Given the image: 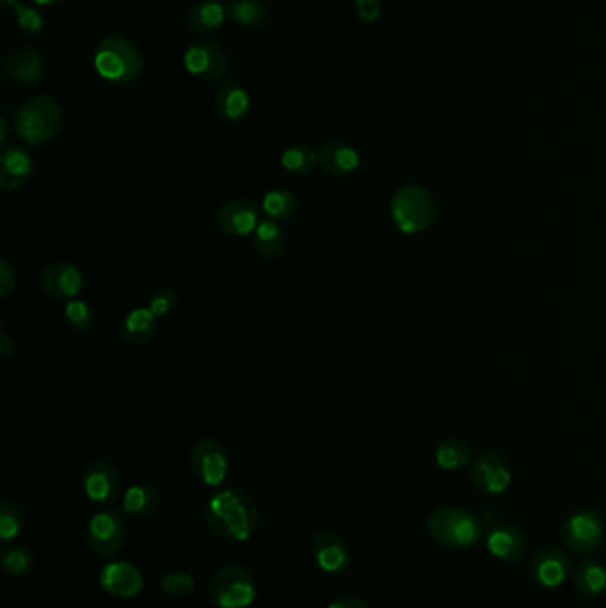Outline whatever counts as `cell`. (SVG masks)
I'll return each mask as SVG.
<instances>
[{"instance_id": "6da1fadb", "label": "cell", "mask_w": 606, "mask_h": 608, "mask_svg": "<svg viewBox=\"0 0 606 608\" xmlns=\"http://www.w3.org/2000/svg\"><path fill=\"white\" fill-rule=\"evenodd\" d=\"M203 518L215 536L230 542H244L258 529L256 503L239 488L214 493L203 509Z\"/></svg>"}, {"instance_id": "7a4b0ae2", "label": "cell", "mask_w": 606, "mask_h": 608, "mask_svg": "<svg viewBox=\"0 0 606 608\" xmlns=\"http://www.w3.org/2000/svg\"><path fill=\"white\" fill-rule=\"evenodd\" d=\"M95 70L116 86L134 84L143 72V56L136 43L121 35H110L95 48Z\"/></svg>"}, {"instance_id": "3957f363", "label": "cell", "mask_w": 606, "mask_h": 608, "mask_svg": "<svg viewBox=\"0 0 606 608\" xmlns=\"http://www.w3.org/2000/svg\"><path fill=\"white\" fill-rule=\"evenodd\" d=\"M63 127V108L46 97L37 95L24 102L15 112V130L24 143L31 146L50 143Z\"/></svg>"}, {"instance_id": "277c9868", "label": "cell", "mask_w": 606, "mask_h": 608, "mask_svg": "<svg viewBox=\"0 0 606 608\" xmlns=\"http://www.w3.org/2000/svg\"><path fill=\"white\" fill-rule=\"evenodd\" d=\"M427 532L437 544L466 550L480 541L482 525L473 512L461 507L445 505L428 516Z\"/></svg>"}, {"instance_id": "5b68a950", "label": "cell", "mask_w": 606, "mask_h": 608, "mask_svg": "<svg viewBox=\"0 0 606 608\" xmlns=\"http://www.w3.org/2000/svg\"><path fill=\"white\" fill-rule=\"evenodd\" d=\"M392 219L406 235L422 233L436 219V201L426 187L404 185L393 194Z\"/></svg>"}, {"instance_id": "8992f818", "label": "cell", "mask_w": 606, "mask_h": 608, "mask_svg": "<svg viewBox=\"0 0 606 608\" xmlns=\"http://www.w3.org/2000/svg\"><path fill=\"white\" fill-rule=\"evenodd\" d=\"M209 596L217 608L251 607L256 600V580L241 564L221 566L209 583Z\"/></svg>"}, {"instance_id": "52a82bcc", "label": "cell", "mask_w": 606, "mask_h": 608, "mask_svg": "<svg viewBox=\"0 0 606 608\" xmlns=\"http://www.w3.org/2000/svg\"><path fill=\"white\" fill-rule=\"evenodd\" d=\"M560 536L570 553L587 557L603 542L605 521L592 509H578L566 518Z\"/></svg>"}, {"instance_id": "ba28073f", "label": "cell", "mask_w": 606, "mask_h": 608, "mask_svg": "<svg viewBox=\"0 0 606 608\" xmlns=\"http://www.w3.org/2000/svg\"><path fill=\"white\" fill-rule=\"evenodd\" d=\"M87 548L100 559H114L127 542V523L119 510L108 509L91 516L86 529Z\"/></svg>"}, {"instance_id": "9c48e42d", "label": "cell", "mask_w": 606, "mask_h": 608, "mask_svg": "<svg viewBox=\"0 0 606 608\" xmlns=\"http://www.w3.org/2000/svg\"><path fill=\"white\" fill-rule=\"evenodd\" d=\"M183 67L194 78L203 82H219L230 72L226 50L211 39L192 41L183 52Z\"/></svg>"}, {"instance_id": "30bf717a", "label": "cell", "mask_w": 606, "mask_h": 608, "mask_svg": "<svg viewBox=\"0 0 606 608\" xmlns=\"http://www.w3.org/2000/svg\"><path fill=\"white\" fill-rule=\"evenodd\" d=\"M190 466L194 475L207 486L219 488L228 475L230 458L221 441L214 438H203L196 441L190 450Z\"/></svg>"}, {"instance_id": "8fae6325", "label": "cell", "mask_w": 606, "mask_h": 608, "mask_svg": "<svg viewBox=\"0 0 606 608\" xmlns=\"http://www.w3.org/2000/svg\"><path fill=\"white\" fill-rule=\"evenodd\" d=\"M512 482V469L498 452H482L471 461V484L488 497L505 493Z\"/></svg>"}, {"instance_id": "7c38bea8", "label": "cell", "mask_w": 606, "mask_h": 608, "mask_svg": "<svg viewBox=\"0 0 606 608\" xmlns=\"http://www.w3.org/2000/svg\"><path fill=\"white\" fill-rule=\"evenodd\" d=\"M574 572L572 559L557 546L540 548L529 566V576L542 589H557L568 582Z\"/></svg>"}, {"instance_id": "4fadbf2b", "label": "cell", "mask_w": 606, "mask_h": 608, "mask_svg": "<svg viewBox=\"0 0 606 608\" xmlns=\"http://www.w3.org/2000/svg\"><path fill=\"white\" fill-rule=\"evenodd\" d=\"M39 285L48 297L56 301H72L82 294L86 278L77 265L68 262H54L43 269Z\"/></svg>"}, {"instance_id": "5bb4252c", "label": "cell", "mask_w": 606, "mask_h": 608, "mask_svg": "<svg viewBox=\"0 0 606 608\" xmlns=\"http://www.w3.org/2000/svg\"><path fill=\"white\" fill-rule=\"evenodd\" d=\"M82 489L87 500L110 505L121 495L119 471L108 461H93L82 471Z\"/></svg>"}, {"instance_id": "9a60e30c", "label": "cell", "mask_w": 606, "mask_h": 608, "mask_svg": "<svg viewBox=\"0 0 606 608\" xmlns=\"http://www.w3.org/2000/svg\"><path fill=\"white\" fill-rule=\"evenodd\" d=\"M312 555L322 572L327 574L345 572L351 566V550L345 539L334 531H321L312 539Z\"/></svg>"}, {"instance_id": "2e32d148", "label": "cell", "mask_w": 606, "mask_h": 608, "mask_svg": "<svg viewBox=\"0 0 606 608\" xmlns=\"http://www.w3.org/2000/svg\"><path fill=\"white\" fill-rule=\"evenodd\" d=\"M486 548L501 562H518L529 553V539L512 523H497L486 534Z\"/></svg>"}, {"instance_id": "e0dca14e", "label": "cell", "mask_w": 606, "mask_h": 608, "mask_svg": "<svg viewBox=\"0 0 606 608\" xmlns=\"http://www.w3.org/2000/svg\"><path fill=\"white\" fill-rule=\"evenodd\" d=\"M35 162L22 146H5L0 153V189L4 194L20 191L33 175Z\"/></svg>"}, {"instance_id": "ac0fdd59", "label": "cell", "mask_w": 606, "mask_h": 608, "mask_svg": "<svg viewBox=\"0 0 606 608\" xmlns=\"http://www.w3.org/2000/svg\"><path fill=\"white\" fill-rule=\"evenodd\" d=\"M100 585L114 598H136L144 589L143 572L130 562H110L100 572Z\"/></svg>"}, {"instance_id": "d6986e66", "label": "cell", "mask_w": 606, "mask_h": 608, "mask_svg": "<svg viewBox=\"0 0 606 608\" xmlns=\"http://www.w3.org/2000/svg\"><path fill=\"white\" fill-rule=\"evenodd\" d=\"M4 70L16 84L24 88H33L45 77V57L36 48L18 46L7 54Z\"/></svg>"}, {"instance_id": "ffe728a7", "label": "cell", "mask_w": 606, "mask_h": 608, "mask_svg": "<svg viewBox=\"0 0 606 608\" xmlns=\"http://www.w3.org/2000/svg\"><path fill=\"white\" fill-rule=\"evenodd\" d=\"M217 224L230 237H248L260 224L258 207L248 200L226 201L217 212Z\"/></svg>"}, {"instance_id": "44dd1931", "label": "cell", "mask_w": 606, "mask_h": 608, "mask_svg": "<svg viewBox=\"0 0 606 608\" xmlns=\"http://www.w3.org/2000/svg\"><path fill=\"white\" fill-rule=\"evenodd\" d=\"M317 157L322 170L334 179H344L353 175L361 164V157L356 149L340 141L322 144L317 151Z\"/></svg>"}, {"instance_id": "7402d4cb", "label": "cell", "mask_w": 606, "mask_h": 608, "mask_svg": "<svg viewBox=\"0 0 606 608\" xmlns=\"http://www.w3.org/2000/svg\"><path fill=\"white\" fill-rule=\"evenodd\" d=\"M214 108L217 116L226 123L242 121L251 108L250 93L235 80L224 82L214 98Z\"/></svg>"}, {"instance_id": "603a6c76", "label": "cell", "mask_w": 606, "mask_h": 608, "mask_svg": "<svg viewBox=\"0 0 606 608\" xmlns=\"http://www.w3.org/2000/svg\"><path fill=\"white\" fill-rule=\"evenodd\" d=\"M226 20H230L228 5L221 0H198L185 15L187 27L196 35H212L226 24Z\"/></svg>"}, {"instance_id": "cb8c5ba5", "label": "cell", "mask_w": 606, "mask_h": 608, "mask_svg": "<svg viewBox=\"0 0 606 608\" xmlns=\"http://www.w3.org/2000/svg\"><path fill=\"white\" fill-rule=\"evenodd\" d=\"M159 324H157V317L151 314V310L146 306H138L134 310H130L123 321H121V338L134 345V347H143L146 344H149L155 335H157Z\"/></svg>"}, {"instance_id": "d4e9b609", "label": "cell", "mask_w": 606, "mask_h": 608, "mask_svg": "<svg viewBox=\"0 0 606 608\" xmlns=\"http://www.w3.org/2000/svg\"><path fill=\"white\" fill-rule=\"evenodd\" d=\"M123 512L130 518L141 520L151 516L160 505V489L151 482L130 486L123 495Z\"/></svg>"}, {"instance_id": "484cf974", "label": "cell", "mask_w": 606, "mask_h": 608, "mask_svg": "<svg viewBox=\"0 0 606 608\" xmlns=\"http://www.w3.org/2000/svg\"><path fill=\"white\" fill-rule=\"evenodd\" d=\"M576 591L585 598H598L606 593V566L598 559H583L572 572Z\"/></svg>"}, {"instance_id": "4316f807", "label": "cell", "mask_w": 606, "mask_h": 608, "mask_svg": "<svg viewBox=\"0 0 606 608\" xmlns=\"http://www.w3.org/2000/svg\"><path fill=\"white\" fill-rule=\"evenodd\" d=\"M252 242L256 252L265 260H276L286 248L285 230L278 221L263 219L252 233Z\"/></svg>"}, {"instance_id": "83f0119b", "label": "cell", "mask_w": 606, "mask_h": 608, "mask_svg": "<svg viewBox=\"0 0 606 608\" xmlns=\"http://www.w3.org/2000/svg\"><path fill=\"white\" fill-rule=\"evenodd\" d=\"M271 16L272 11L263 0H231L228 4V18L244 29H260Z\"/></svg>"}, {"instance_id": "f1b7e54d", "label": "cell", "mask_w": 606, "mask_h": 608, "mask_svg": "<svg viewBox=\"0 0 606 608\" xmlns=\"http://www.w3.org/2000/svg\"><path fill=\"white\" fill-rule=\"evenodd\" d=\"M434 458L441 469L457 471L473 461V450L463 439L448 438L436 447Z\"/></svg>"}, {"instance_id": "f546056e", "label": "cell", "mask_w": 606, "mask_h": 608, "mask_svg": "<svg viewBox=\"0 0 606 608\" xmlns=\"http://www.w3.org/2000/svg\"><path fill=\"white\" fill-rule=\"evenodd\" d=\"M280 164L293 177H306L319 164V157L308 144H292L282 153Z\"/></svg>"}, {"instance_id": "4dcf8cb0", "label": "cell", "mask_w": 606, "mask_h": 608, "mask_svg": "<svg viewBox=\"0 0 606 608\" xmlns=\"http://www.w3.org/2000/svg\"><path fill=\"white\" fill-rule=\"evenodd\" d=\"M260 207L267 219L283 222L292 219L297 212V198L288 189H274L262 198Z\"/></svg>"}, {"instance_id": "1f68e13d", "label": "cell", "mask_w": 606, "mask_h": 608, "mask_svg": "<svg viewBox=\"0 0 606 608\" xmlns=\"http://www.w3.org/2000/svg\"><path fill=\"white\" fill-rule=\"evenodd\" d=\"M2 572L11 578L27 576L35 570V555L27 546L22 544H9L4 546L0 551Z\"/></svg>"}, {"instance_id": "d6a6232c", "label": "cell", "mask_w": 606, "mask_h": 608, "mask_svg": "<svg viewBox=\"0 0 606 608\" xmlns=\"http://www.w3.org/2000/svg\"><path fill=\"white\" fill-rule=\"evenodd\" d=\"M26 525V514L16 501L4 500L0 503V539L9 542L22 534Z\"/></svg>"}, {"instance_id": "836d02e7", "label": "cell", "mask_w": 606, "mask_h": 608, "mask_svg": "<svg viewBox=\"0 0 606 608\" xmlns=\"http://www.w3.org/2000/svg\"><path fill=\"white\" fill-rule=\"evenodd\" d=\"M63 319L73 333L84 335L95 324V312H93V308L87 301L72 299V301H67V304L63 308Z\"/></svg>"}, {"instance_id": "e575fe53", "label": "cell", "mask_w": 606, "mask_h": 608, "mask_svg": "<svg viewBox=\"0 0 606 608\" xmlns=\"http://www.w3.org/2000/svg\"><path fill=\"white\" fill-rule=\"evenodd\" d=\"M148 308L151 310V314L157 319H166L169 315H173L179 308V295L173 288L169 286H162L157 288L149 299H148Z\"/></svg>"}, {"instance_id": "d590c367", "label": "cell", "mask_w": 606, "mask_h": 608, "mask_svg": "<svg viewBox=\"0 0 606 608\" xmlns=\"http://www.w3.org/2000/svg\"><path fill=\"white\" fill-rule=\"evenodd\" d=\"M196 587V580L190 572H166L160 578V589L164 594L173 598H183L189 596Z\"/></svg>"}, {"instance_id": "8d00e7d4", "label": "cell", "mask_w": 606, "mask_h": 608, "mask_svg": "<svg viewBox=\"0 0 606 608\" xmlns=\"http://www.w3.org/2000/svg\"><path fill=\"white\" fill-rule=\"evenodd\" d=\"M15 18H16V24L20 27L22 33L26 35H39L43 29H45V16L35 9V7H29V5H16L15 7Z\"/></svg>"}, {"instance_id": "74e56055", "label": "cell", "mask_w": 606, "mask_h": 608, "mask_svg": "<svg viewBox=\"0 0 606 608\" xmlns=\"http://www.w3.org/2000/svg\"><path fill=\"white\" fill-rule=\"evenodd\" d=\"M354 7H356L357 18L366 24L375 22L383 13L381 0H354Z\"/></svg>"}, {"instance_id": "f35d334b", "label": "cell", "mask_w": 606, "mask_h": 608, "mask_svg": "<svg viewBox=\"0 0 606 608\" xmlns=\"http://www.w3.org/2000/svg\"><path fill=\"white\" fill-rule=\"evenodd\" d=\"M16 286V271L7 258L0 260V297L7 299Z\"/></svg>"}, {"instance_id": "ab89813d", "label": "cell", "mask_w": 606, "mask_h": 608, "mask_svg": "<svg viewBox=\"0 0 606 608\" xmlns=\"http://www.w3.org/2000/svg\"><path fill=\"white\" fill-rule=\"evenodd\" d=\"M15 351H16L15 340L4 331V333L0 335V358L4 359V361H7V359H11V356L15 355Z\"/></svg>"}, {"instance_id": "60d3db41", "label": "cell", "mask_w": 606, "mask_h": 608, "mask_svg": "<svg viewBox=\"0 0 606 608\" xmlns=\"http://www.w3.org/2000/svg\"><path fill=\"white\" fill-rule=\"evenodd\" d=\"M327 608H372L366 602L359 600V598H353V596H345L340 598L336 602H333Z\"/></svg>"}, {"instance_id": "b9f144b4", "label": "cell", "mask_w": 606, "mask_h": 608, "mask_svg": "<svg viewBox=\"0 0 606 608\" xmlns=\"http://www.w3.org/2000/svg\"><path fill=\"white\" fill-rule=\"evenodd\" d=\"M9 132V127H7V118H5V114H2V118H0V146H2V149L7 146V134Z\"/></svg>"}, {"instance_id": "7bdbcfd3", "label": "cell", "mask_w": 606, "mask_h": 608, "mask_svg": "<svg viewBox=\"0 0 606 608\" xmlns=\"http://www.w3.org/2000/svg\"><path fill=\"white\" fill-rule=\"evenodd\" d=\"M33 2L37 4V5H43V7H52V5H57V4H61L65 0H33Z\"/></svg>"}, {"instance_id": "ee69618b", "label": "cell", "mask_w": 606, "mask_h": 608, "mask_svg": "<svg viewBox=\"0 0 606 608\" xmlns=\"http://www.w3.org/2000/svg\"><path fill=\"white\" fill-rule=\"evenodd\" d=\"M0 2H2V7H5V9H7V7H13V9H15L16 5L22 4V0H0Z\"/></svg>"}]
</instances>
